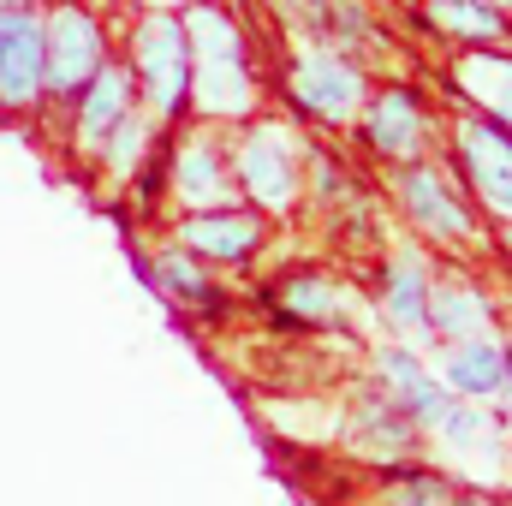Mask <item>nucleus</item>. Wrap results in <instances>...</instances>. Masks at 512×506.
I'll use <instances>...</instances> for the list:
<instances>
[{
  "instance_id": "1",
  "label": "nucleus",
  "mask_w": 512,
  "mask_h": 506,
  "mask_svg": "<svg viewBox=\"0 0 512 506\" xmlns=\"http://www.w3.org/2000/svg\"><path fill=\"white\" fill-rule=\"evenodd\" d=\"M185 48H191V102L209 120H251L256 108V78L245 54V30L221 6H191L185 18Z\"/></svg>"
},
{
  "instance_id": "2",
  "label": "nucleus",
  "mask_w": 512,
  "mask_h": 506,
  "mask_svg": "<svg viewBox=\"0 0 512 506\" xmlns=\"http://www.w3.org/2000/svg\"><path fill=\"white\" fill-rule=\"evenodd\" d=\"M131 84L161 120H179L191 108V48L173 12H143L131 36Z\"/></svg>"
},
{
  "instance_id": "3",
  "label": "nucleus",
  "mask_w": 512,
  "mask_h": 506,
  "mask_svg": "<svg viewBox=\"0 0 512 506\" xmlns=\"http://www.w3.org/2000/svg\"><path fill=\"white\" fill-rule=\"evenodd\" d=\"M108 60V36L102 24L78 6V0H60L48 18H42V96H78L96 66Z\"/></svg>"
},
{
  "instance_id": "4",
  "label": "nucleus",
  "mask_w": 512,
  "mask_h": 506,
  "mask_svg": "<svg viewBox=\"0 0 512 506\" xmlns=\"http://www.w3.org/2000/svg\"><path fill=\"white\" fill-rule=\"evenodd\" d=\"M292 102L322 120V126H352L358 102H364V66L340 48H304L292 60Z\"/></svg>"
},
{
  "instance_id": "5",
  "label": "nucleus",
  "mask_w": 512,
  "mask_h": 506,
  "mask_svg": "<svg viewBox=\"0 0 512 506\" xmlns=\"http://www.w3.org/2000/svg\"><path fill=\"white\" fill-rule=\"evenodd\" d=\"M459 167L471 179V191L483 197V209H495L512 227V131H501L489 114L459 126Z\"/></svg>"
},
{
  "instance_id": "6",
  "label": "nucleus",
  "mask_w": 512,
  "mask_h": 506,
  "mask_svg": "<svg viewBox=\"0 0 512 506\" xmlns=\"http://www.w3.org/2000/svg\"><path fill=\"white\" fill-rule=\"evenodd\" d=\"M42 96V18L0 6V108H30Z\"/></svg>"
},
{
  "instance_id": "7",
  "label": "nucleus",
  "mask_w": 512,
  "mask_h": 506,
  "mask_svg": "<svg viewBox=\"0 0 512 506\" xmlns=\"http://www.w3.org/2000/svg\"><path fill=\"white\" fill-rule=\"evenodd\" d=\"M239 179L262 209H280L298 197V149L280 126H251L239 143Z\"/></svg>"
},
{
  "instance_id": "8",
  "label": "nucleus",
  "mask_w": 512,
  "mask_h": 506,
  "mask_svg": "<svg viewBox=\"0 0 512 506\" xmlns=\"http://www.w3.org/2000/svg\"><path fill=\"white\" fill-rule=\"evenodd\" d=\"M179 245L197 262H245L262 245V215H251V209H197L179 227Z\"/></svg>"
},
{
  "instance_id": "9",
  "label": "nucleus",
  "mask_w": 512,
  "mask_h": 506,
  "mask_svg": "<svg viewBox=\"0 0 512 506\" xmlns=\"http://www.w3.org/2000/svg\"><path fill=\"white\" fill-rule=\"evenodd\" d=\"M399 197H405V215H411L423 233H435V239H465V233H471V209H465V197H459L435 167H405Z\"/></svg>"
},
{
  "instance_id": "10",
  "label": "nucleus",
  "mask_w": 512,
  "mask_h": 506,
  "mask_svg": "<svg viewBox=\"0 0 512 506\" xmlns=\"http://www.w3.org/2000/svg\"><path fill=\"white\" fill-rule=\"evenodd\" d=\"M376 376H382L387 399H393V405H399L417 429H435V423H441V411L453 405V399H447V387L429 376V370H423L405 346H387L382 358H376Z\"/></svg>"
},
{
  "instance_id": "11",
  "label": "nucleus",
  "mask_w": 512,
  "mask_h": 506,
  "mask_svg": "<svg viewBox=\"0 0 512 506\" xmlns=\"http://www.w3.org/2000/svg\"><path fill=\"white\" fill-rule=\"evenodd\" d=\"M131 96H137L131 66L102 60V66H96V78L78 90V143H84V149H102V143H108V131L131 114Z\"/></svg>"
},
{
  "instance_id": "12",
  "label": "nucleus",
  "mask_w": 512,
  "mask_h": 506,
  "mask_svg": "<svg viewBox=\"0 0 512 506\" xmlns=\"http://www.w3.org/2000/svg\"><path fill=\"white\" fill-rule=\"evenodd\" d=\"M364 137H370V149L387 155V161H411L423 149V102H417V90L411 84L382 90L376 108L364 114Z\"/></svg>"
},
{
  "instance_id": "13",
  "label": "nucleus",
  "mask_w": 512,
  "mask_h": 506,
  "mask_svg": "<svg viewBox=\"0 0 512 506\" xmlns=\"http://www.w3.org/2000/svg\"><path fill=\"white\" fill-rule=\"evenodd\" d=\"M441 376L447 387H459L465 399H501L512 387V370H507V346L477 334V340H453L447 358H441Z\"/></svg>"
},
{
  "instance_id": "14",
  "label": "nucleus",
  "mask_w": 512,
  "mask_h": 506,
  "mask_svg": "<svg viewBox=\"0 0 512 506\" xmlns=\"http://www.w3.org/2000/svg\"><path fill=\"white\" fill-rule=\"evenodd\" d=\"M352 447L370 459H411L417 447V423L387 399V387H370L352 411Z\"/></svg>"
},
{
  "instance_id": "15",
  "label": "nucleus",
  "mask_w": 512,
  "mask_h": 506,
  "mask_svg": "<svg viewBox=\"0 0 512 506\" xmlns=\"http://www.w3.org/2000/svg\"><path fill=\"white\" fill-rule=\"evenodd\" d=\"M382 316L405 340L429 334V274H423L417 256H393L382 268Z\"/></svg>"
},
{
  "instance_id": "16",
  "label": "nucleus",
  "mask_w": 512,
  "mask_h": 506,
  "mask_svg": "<svg viewBox=\"0 0 512 506\" xmlns=\"http://www.w3.org/2000/svg\"><path fill=\"white\" fill-rule=\"evenodd\" d=\"M489 298L483 292H471V286H459V280H441V286H429V334H441V340H477L483 328H489Z\"/></svg>"
},
{
  "instance_id": "17",
  "label": "nucleus",
  "mask_w": 512,
  "mask_h": 506,
  "mask_svg": "<svg viewBox=\"0 0 512 506\" xmlns=\"http://www.w3.org/2000/svg\"><path fill=\"white\" fill-rule=\"evenodd\" d=\"M459 90L501 131H512V60L507 54H471V60H459Z\"/></svg>"
},
{
  "instance_id": "18",
  "label": "nucleus",
  "mask_w": 512,
  "mask_h": 506,
  "mask_svg": "<svg viewBox=\"0 0 512 506\" xmlns=\"http://www.w3.org/2000/svg\"><path fill=\"white\" fill-rule=\"evenodd\" d=\"M155 268H161V274H149L155 286H167L173 298H185V304L203 310V316H227V292L209 280V268H203L191 251H167Z\"/></svg>"
},
{
  "instance_id": "19",
  "label": "nucleus",
  "mask_w": 512,
  "mask_h": 506,
  "mask_svg": "<svg viewBox=\"0 0 512 506\" xmlns=\"http://www.w3.org/2000/svg\"><path fill=\"white\" fill-rule=\"evenodd\" d=\"M429 24L441 36H459V42H501L507 36V12L489 0H429Z\"/></svg>"
},
{
  "instance_id": "20",
  "label": "nucleus",
  "mask_w": 512,
  "mask_h": 506,
  "mask_svg": "<svg viewBox=\"0 0 512 506\" xmlns=\"http://www.w3.org/2000/svg\"><path fill=\"white\" fill-rule=\"evenodd\" d=\"M173 173H179V197H185L191 209H209V203L227 197V179H221V155H215V143H185L179 161H173Z\"/></svg>"
},
{
  "instance_id": "21",
  "label": "nucleus",
  "mask_w": 512,
  "mask_h": 506,
  "mask_svg": "<svg viewBox=\"0 0 512 506\" xmlns=\"http://www.w3.org/2000/svg\"><path fill=\"white\" fill-rule=\"evenodd\" d=\"M298 12H304V30L328 36V48H346V42H364L370 36L364 12L352 0H298Z\"/></svg>"
},
{
  "instance_id": "22",
  "label": "nucleus",
  "mask_w": 512,
  "mask_h": 506,
  "mask_svg": "<svg viewBox=\"0 0 512 506\" xmlns=\"http://www.w3.org/2000/svg\"><path fill=\"white\" fill-rule=\"evenodd\" d=\"M334 310H340L334 286H328L322 274H310V268H298V274L280 286V316H298V322H328Z\"/></svg>"
},
{
  "instance_id": "23",
  "label": "nucleus",
  "mask_w": 512,
  "mask_h": 506,
  "mask_svg": "<svg viewBox=\"0 0 512 506\" xmlns=\"http://www.w3.org/2000/svg\"><path fill=\"white\" fill-rule=\"evenodd\" d=\"M376 506H459V489L435 471H399V477H387Z\"/></svg>"
},
{
  "instance_id": "24",
  "label": "nucleus",
  "mask_w": 512,
  "mask_h": 506,
  "mask_svg": "<svg viewBox=\"0 0 512 506\" xmlns=\"http://www.w3.org/2000/svg\"><path fill=\"white\" fill-rule=\"evenodd\" d=\"M435 429H441L453 447H477V441H495V417H489V411H471V405H447Z\"/></svg>"
},
{
  "instance_id": "25",
  "label": "nucleus",
  "mask_w": 512,
  "mask_h": 506,
  "mask_svg": "<svg viewBox=\"0 0 512 506\" xmlns=\"http://www.w3.org/2000/svg\"><path fill=\"white\" fill-rule=\"evenodd\" d=\"M143 143H149V126H143L137 114H126L120 126L108 131V143H102V155H108V173H120V179H126L131 167H137V149H143Z\"/></svg>"
},
{
  "instance_id": "26",
  "label": "nucleus",
  "mask_w": 512,
  "mask_h": 506,
  "mask_svg": "<svg viewBox=\"0 0 512 506\" xmlns=\"http://www.w3.org/2000/svg\"><path fill=\"white\" fill-rule=\"evenodd\" d=\"M0 6H30V0H0Z\"/></svg>"
},
{
  "instance_id": "27",
  "label": "nucleus",
  "mask_w": 512,
  "mask_h": 506,
  "mask_svg": "<svg viewBox=\"0 0 512 506\" xmlns=\"http://www.w3.org/2000/svg\"><path fill=\"white\" fill-rule=\"evenodd\" d=\"M507 370H512V346H507Z\"/></svg>"
},
{
  "instance_id": "28",
  "label": "nucleus",
  "mask_w": 512,
  "mask_h": 506,
  "mask_svg": "<svg viewBox=\"0 0 512 506\" xmlns=\"http://www.w3.org/2000/svg\"><path fill=\"white\" fill-rule=\"evenodd\" d=\"M465 506H489V501H465Z\"/></svg>"
},
{
  "instance_id": "29",
  "label": "nucleus",
  "mask_w": 512,
  "mask_h": 506,
  "mask_svg": "<svg viewBox=\"0 0 512 506\" xmlns=\"http://www.w3.org/2000/svg\"><path fill=\"white\" fill-rule=\"evenodd\" d=\"M489 6H501V0H489Z\"/></svg>"
},
{
  "instance_id": "30",
  "label": "nucleus",
  "mask_w": 512,
  "mask_h": 506,
  "mask_svg": "<svg viewBox=\"0 0 512 506\" xmlns=\"http://www.w3.org/2000/svg\"><path fill=\"white\" fill-rule=\"evenodd\" d=\"M507 239H512V227H507Z\"/></svg>"
},
{
  "instance_id": "31",
  "label": "nucleus",
  "mask_w": 512,
  "mask_h": 506,
  "mask_svg": "<svg viewBox=\"0 0 512 506\" xmlns=\"http://www.w3.org/2000/svg\"><path fill=\"white\" fill-rule=\"evenodd\" d=\"M507 393H512V387H507Z\"/></svg>"
}]
</instances>
